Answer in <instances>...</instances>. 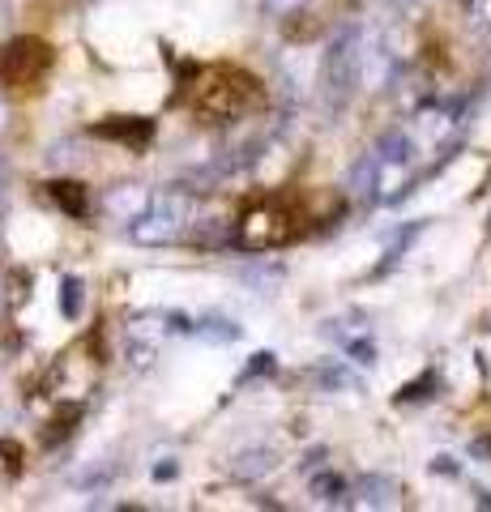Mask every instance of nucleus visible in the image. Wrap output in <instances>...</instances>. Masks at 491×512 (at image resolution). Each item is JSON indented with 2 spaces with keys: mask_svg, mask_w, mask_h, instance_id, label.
I'll return each instance as SVG.
<instances>
[{
  "mask_svg": "<svg viewBox=\"0 0 491 512\" xmlns=\"http://www.w3.org/2000/svg\"><path fill=\"white\" fill-rule=\"evenodd\" d=\"M261 103V82L240 64H205L193 82V116L205 124H223Z\"/></svg>",
  "mask_w": 491,
  "mask_h": 512,
  "instance_id": "1",
  "label": "nucleus"
},
{
  "mask_svg": "<svg viewBox=\"0 0 491 512\" xmlns=\"http://www.w3.org/2000/svg\"><path fill=\"white\" fill-rule=\"evenodd\" d=\"M52 64H56V52L47 39H35V35L13 39L0 47V86L9 94H39Z\"/></svg>",
  "mask_w": 491,
  "mask_h": 512,
  "instance_id": "2",
  "label": "nucleus"
},
{
  "mask_svg": "<svg viewBox=\"0 0 491 512\" xmlns=\"http://www.w3.org/2000/svg\"><path fill=\"white\" fill-rule=\"evenodd\" d=\"M240 231H244V244H252V248L287 244V239H295L304 231V210H291V205H282V201H265L257 210L244 214Z\"/></svg>",
  "mask_w": 491,
  "mask_h": 512,
  "instance_id": "3",
  "label": "nucleus"
},
{
  "mask_svg": "<svg viewBox=\"0 0 491 512\" xmlns=\"http://www.w3.org/2000/svg\"><path fill=\"white\" fill-rule=\"evenodd\" d=\"M22 470H26L22 444H18V440H0V478H5V483H13V478H22Z\"/></svg>",
  "mask_w": 491,
  "mask_h": 512,
  "instance_id": "6",
  "label": "nucleus"
},
{
  "mask_svg": "<svg viewBox=\"0 0 491 512\" xmlns=\"http://www.w3.org/2000/svg\"><path fill=\"white\" fill-rule=\"evenodd\" d=\"M90 133H94V137H103V141H120V146H129V150H146L150 141H154V120H141V116H112V120L94 124Z\"/></svg>",
  "mask_w": 491,
  "mask_h": 512,
  "instance_id": "4",
  "label": "nucleus"
},
{
  "mask_svg": "<svg viewBox=\"0 0 491 512\" xmlns=\"http://www.w3.org/2000/svg\"><path fill=\"white\" fill-rule=\"evenodd\" d=\"M47 192H52V201L65 214H73V218H86L90 214V192H86V184H77V180H52V184H47Z\"/></svg>",
  "mask_w": 491,
  "mask_h": 512,
  "instance_id": "5",
  "label": "nucleus"
},
{
  "mask_svg": "<svg viewBox=\"0 0 491 512\" xmlns=\"http://www.w3.org/2000/svg\"><path fill=\"white\" fill-rule=\"evenodd\" d=\"M65 308H69V316L77 312V282H69V303H65Z\"/></svg>",
  "mask_w": 491,
  "mask_h": 512,
  "instance_id": "8",
  "label": "nucleus"
},
{
  "mask_svg": "<svg viewBox=\"0 0 491 512\" xmlns=\"http://www.w3.org/2000/svg\"><path fill=\"white\" fill-rule=\"evenodd\" d=\"M73 419H77V410L69 406V410H65V419H56V423H52V431H47V440H56V436H60V440H65V436H69V431H73Z\"/></svg>",
  "mask_w": 491,
  "mask_h": 512,
  "instance_id": "7",
  "label": "nucleus"
}]
</instances>
